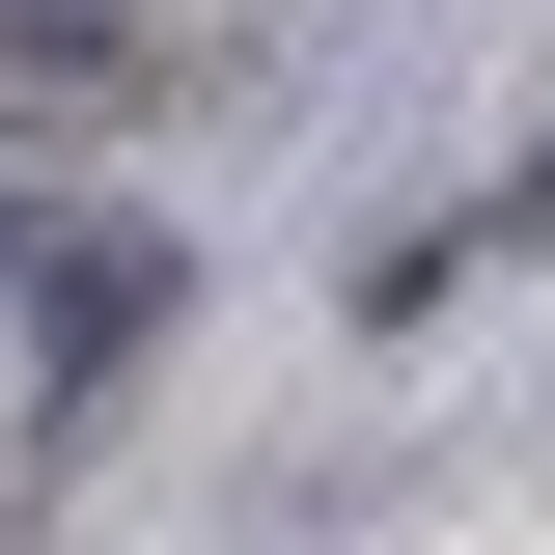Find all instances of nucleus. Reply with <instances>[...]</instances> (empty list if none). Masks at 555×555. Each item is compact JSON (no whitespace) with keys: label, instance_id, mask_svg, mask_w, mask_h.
Wrapping results in <instances>:
<instances>
[{"label":"nucleus","instance_id":"f257e3e1","mask_svg":"<svg viewBox=\"0 0 555 555\" xmlns=\"http://www.w3.org/2000/svg\"><path fill=\"white\" fill-rule=\"evenodd\" d=\"M139 334H167V250H139V222H83L56 195V250H28V416H56V444H83V416H112V361Z\"/></svg>","mask_w":555,"mask_h":555},{"label":"nucleus","instance_id":"f03ea898","mask_svg":"<svg viewBox=\"0 0 555 555\" xmlns=\"http://www.w3.org/2000/svg\"><path fill=\"white\" fill-rule=\"evenodd\" d=\"M0 56L28 83H139V0H0Z\"/></svg>","mask_w":555,"mask_h":555},{"label":"nucleus","instance_id":"7ed1b4c3","mask_svg":"<svg viewBox=\"0 0 555 555\" xmlns=\"http://www.w3.org/2000/svg\"><path fill=\"white\" fill-rule=\"evenodd\" d=\"M473 250H555V112H528V167L473 195Z\"/></svg>","mask_w":555,"mask_h":555},{"label":"nucleus","instance_id":"20e7f679","mask_svg":"<svg viewBox=\"0 0 555 555\" xmlns=\"http://www.w3.org/2000/svg\"><path fill=\"white\" fill-rule=\"evenodd\" d=\"M28 250H56V195H28V167H0V278H28Z\"/></svg>","mask_w":555,"mask_h":555}]
</instances>
